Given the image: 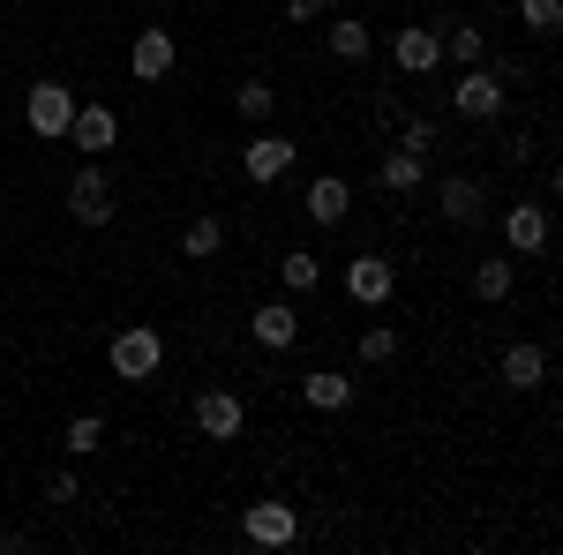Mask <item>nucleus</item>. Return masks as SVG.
<instances>
[{"instance_id": "nucleus-21", "label": "nucleus", "mask_w": 563, "mask_h": 555, "mask_svg": "<svg viewBox=\"0 0 563 555\" xmlns=\"http://www.w3.org/2000/svg\"><path fill=\"white\" fill-rule=\"evenodd\" d=\"M368 53H376V31H368V23H353V15H339V23H331V60L361 68Z\"/></svg>"}, {"instance_id": "nucleus-18", "label": "nucleus", "mask_w": 563, "mask_h": 555, "mask_svg": "<svg viewBox=\"0 0 563 555\" xmlns=\"http://www.w3.org/2000/svg\"><path fill=\"white\" fill-rule=\"evenodd\" d=\"M519 286V256H481L474 263V300H511Z\"/></svg>"}, {"instance_id": "nucleus-13", "label": "nucleus", "mask_w": 563, "mask_h": 555, "mask_svg": "<svg viewBox=\"0 0 563 555\" xmlns=\"http://www.w3.org/2000/svg\"><path fill=\"white\" fill-rule=\"evenodd\" d=\"M68 218H76V225H106V218H113V180L98 173V158L68 180Z\"/></svg>"}, {"instance_id": "nucleus-20", "label": "nucleus", "mask_w": 563, "mask_h": 555, "mask_svg": "<svg viewBox=\"0 0 563 555\" xmlns=\"http://www.w3.org/2000/svg\"><path fill=\"white\" fill-rule=\"evenodd\" d=\"M443 60H451V68H481V60H488L481 23H443Z\"/></svg>"}, {"instance_id": "nucleus-10", "label": "nucleus", "mask_w": 563, "mask_h": 555, "mask_svg": "<svg viewBox=\"0 0 563 555\" xmlns=\"http://www.w3.org/2000/svg\"><path fill=\"white\" fill-rule=\"evenodd\" d=\"M196 428L211 435V443H241V428H249V406L233 398V390H196Z\"/></svg>"}, {"instance_id": "nucleus-27", "label": "nucleus", "mask_w": 563, "mask_h": 555, "mask_svg": "<svg viewBox=\"0 0 563 555\" xmlns=\"http://www.w3.org/2000/svg\"><path fill=\"white\" fill-rule=\"evenodd\" d=\"M361 360H368V368L398 360V323H368V331H361Z\"/></svg>"}, {"instance_id": "nucleus-11", "label": "nucleus", "mask_w": 563, "mask_h": 555, "mask_svg": "<svg viewBox=\"0 0 563 555\" xmlns=\"http://www.w3.org/2000/svg\"><path fill=\"white\" fill-rule=\"evenodd\" d=\"M249 338H256L263 353H294V345H301V308H294V300H263L256 315H249Z\"/></svg>"}, {"instance_id": "nucleus-24", "label": "nucleus", "mask_w": 563, "mask_h": 555, "mask_svg": "<svg viewBox=\"0 0 563 555\" xmlns=\"http://www.w3.org/2000/svg\"><path fill=\"white\" fill-rule=\"evenodd\" d=\"M233 113H241V121H256V129H263V121L278 113V90L263 84V76H249V84L233 90Z\"/></svg>"}, {"instance_id": "nucleus-4", "label": "nucleus", "mask_w": 563, "mask_h": 555, "mask_svg": "<svg viewBox=\"0 0 563 555\" xmlns=\"http://www.w3.org/2000/svg\"><path fill=\"white\" fill-rule=\"evenodd\" d=\"M23 121H31V135H38V143H60V135H68V121H76V90H68V84H31Z\"/></svg>"}, {"instance_id": "nucleus-8", "label": "nucleus", "mask_w": 563, "mask_h": 555, "mask_svg": "<svg viewBox=\"0 0 563 555\" xmlns=\"http://www.w3.org/2000/svg\"><path fill=\"white\" fill-rule=\"evenodd\" d=\"M435 211H443V225L474 233V225H488V188H481L474 173H459V180H443V188H435Z\"/></svg>"}, {"instance_id": "nucleus-26", "label": "nucleus", "mask_w": 563, "mask_h": 555, "mask_svg": "<svg viewBox=\"0 0 563 555\" xmlns=\"http://www.w3.org/2000/svg\"><path fill=\"white\" fill-rule=\"evenodd\" d=\"M519 23L533 38H556L563 31V0H519Z\"/></svg>"}, {"instance_id": "nucleus-3", "label": "nucleus", "mask_w": 563, "mask_h": 555, "mask_svg": "<svg viewBox=\"0 0 563 555\" xmlns=\"http://www.w3.org/2000/svg\"><path fill=\"white\" fill-rule=\"evenodd\" d=\"M241 533H249L256 548H294V541H301V511H294L286 496H263V503L241 511Z\"/></svg>"}, {"instance_id": "nucleus-15", "label": "nucleus", "mask_w": 563, "mask_h": 555, "mask_svg": "<svg viewBox=\"0 0 563 555\" xmlns=\"http://www.w3.org/2000/svg\"><path fill=\"white\" fill-rule=\"evenodd\" d=\"M504 248L511 256H541L549 248V203H511L504 211Z\"/></svg>"}, {"instance_id": "nucleus-7", "label": "nucleus", "mask_w": 563, "mask_h": 555, "mask_svg": "<svg viewBox=\"0 0 563 555\" xmlns=\"http://www.w3.org/2000/svg\"><path fill=\"white\" fill-rule=\"evenodd\" d=\"M390 60H398L406 76H435V68H443V31H435V23H398V31H390Z\"/></svg>"}, {"instance_id": "nucleus-5", "label": "nucleus", "mask_w": 563, "mask_h": 555, "mask_svg": "<svg viewBox=\"0 0 563 555\" xmlns=\"http://www.w3.org/2000/svg\"><path fill=\"white\" fill-rule=\"evenodd\" d=\"M294 151H301V143H286L278 129H263V135H249V143H241V173H249L256 188H278V180L294 173Z\"/></svg>"}, {"instance_id": "nucleus-9", "label": "nucleus", "mask_w": 563, "mask_h": 555, "mask_svg": "<svg viewBox=\"0 0 563 555\" xmlns=\"http://www.w3.org/2000/svg\"><path fill=\"white\" fill-rule=\"evenodd\" d=\"M60 143H76L84 158H106V151L121 143V113H113V106H84V98H76V121H68V135H60Z\"/></svg>"}, {"instance_id": "nucleus-28", "label": "nucleus", "mask_w": 563, "mask_h": 555, "mask_svg": "<svg viewBox=\"0 0 563 555\" xmlns=\"http://www.w3.org/2000/svg\"><path fill=\"white\" fill-rule=\"evenodd\" d=\"M398 151L429 158V151H435V121H421V113H406V121H398Z\"/></svg>"}, {"instance_id": "nucleus-29", "label": "nucleus", "mask_w": 563, "mask_h": 555, "mask_svg": "<svg viewBox=\"0 0 563 555\" xmlns=\"http://www.w3.org/2000/svg\"><path fill=\"white\" fill-rule=\"evenodd\" d=\"M84 488H76V473H45V503H76Z\"/></svg>"}, {"instance_id": "nucleus-19", "label": "nucleus", "mask_w": 563, "mask_h": 555, "mask_svg": "<svg viewBox=\"0 0 563 555\" xmlns=\"http://www.w3.org/2000/svg\"><path fill=\"white\" fill-rule=\"evenodd\" d=\"M218 248H225V218H218V211L188 218V233H180V256H188V263H211Z\"/></svg>"}, {"instance_id": "nucleus-2", "label": "nucleus", "mask_w": 563, "mask_h": 555, "mask_svg": "<svg viewBox=\"0 0 563 555\" xmlns=\"http://www.w3.org/2000/svg\"><path fill=\"white\" fill-rule=\"evenodd\" d=\"M451 106H459V121H504V106H511V84L481 60V68H459V84H451Z\"/></svg>"}, {"instance_id": "nucleus-12", "label": "nucleus", "mask_w": 563, "mask_h": 555, "mask_svg": "<svg viewBox=\"0 0 563 555\" xmlns=\"http://www.w3.org/2000/svg\"><path fill=\"white\" fill-rule=\"evenodd\" d=\"M301 211H308V225L339 233V225L353 218V188L339 180V173H316V180H308V196H301Z\"/></svg>"}, {"instance_id": "nucleus-17", "label": "nucleus", "mask_w": 563, "mask_h": 555, "mask_svg": "<svg viewBox=\"0 0 563 555\" xmlns=\"http://www.w3.org/2000/svg\"><path fill=\"white\" fill-rule=\"evenodd\" d=\"M301 398L316 406V413H346V406H353V384L339 376V368H316V376H301Z\"/></svg>"}, {"instance_id": "nucleus-23", "label": "nucleus", "mask_w": 563, "mask_h": 555, "mask_svg": "<svg viewBox=\"0 0 563 555\" xmlns=\"http://www.w3.org/2000/svg\"><path fill=\"white\" fill-rule=\"evenodd\" d=\"M278 286H286V293H316V286H323V256L286 248V256H278Z\"/></svg>"}, {"instance_id": "nucleus-22", "label": "nucleus", "mask_w": 563, "mask_h": 555, "mask_svg": "<svg viewBox=\"0 0 563 555\" xmlns=\"http://www.w3.org/2000/svg\"><path fill=\"white\" fill-rule=\"evenodd\" d=\"M376 180H384L390 196H413V188L429 180V158H413V151H390L384 166H376Z\"/></svg>"}, {"instance_id": "nucleus-14", "label": "nucleus", "mask_w": 563, "mask_h": 555, "mask_svg": "<svg viewBox=\"0 0 563 555\" xmlns=\"http://www.w3.org/2000/svg\"><path fill=\"white\" fill-rule=\"evenodd\" d=\"M390 293H398V270H390V256H353V263H346V300H361V308H384Z\"/></svg>"}, {"instance_id": "nucleus-1", "label": "nucleus", "mask_w": 563, "mask_h": 555, "mask_svg": "<svg viewBox=\"0 0 563 555\" xmlns=\"http://www.w3.org/2000/svg\"><path fill=\"white\" fill-rule=\"evenodd\" d=\"M106 360H113L121 384H151V376L166 368V338H158V323H129V331H113Z\"/></svg>"}, {"instance_id": "nucleus-30", "label": "nucleus", "mask_w": 563, "mask_h": 555, "mask_svg": "<svg viewBox=\"0 0 563 555\" xmlns=\"http://www.w3.org/2000/svg\"><path fill=\"white\" fill-rule=\"evenodd\" d=\"M308 8H316V15H339V8H346V0H308Z\"/></svg>"}, {"instance_id": "nucleus-25", "label": "nucleus", "mask_w": 563, "mask_h": 555, "mask_svg": "<svg viewBox=\"0 0 563 555\" xmlns=\"http://www.w3.org/2000/svg\"><path fill=\"white\" fill-rule=\"evenodd\" d=\"M60 451H68V458H98V451H106V421H98V413H76L68 435H60Z\"/></svg>"}, {"instance_id": "nucleus-16", "label": "nucleus", "mask_w": 563, "mask_h": 555, "mask_svg": "<svg viewBox=\"0 0 563 555\" xmlns=\"http://www.w3.org/2000/svg\"><path fill=\"white\" fill-rule=\"evenodd\" d=\"M504 384H511V390H541V384H549V353H541L533 338L504 345Z\"/></svg>"}, {"instance_id": "nucleus-6", "label": "nucleus", "mask_w": 563, "mask_h": 555, "mask_svg": "<svg viewBox=\"0 0 563 555\" xmlns=\"http://www.w3.org/2000/svg\"><path fill=\"white\" fill-rule=\"evenodd\" d=\"M174 60H180V45H174L166 23H143V31H135V45H129V76L135 84H166Z\"/></svg>"}]
</instances>
